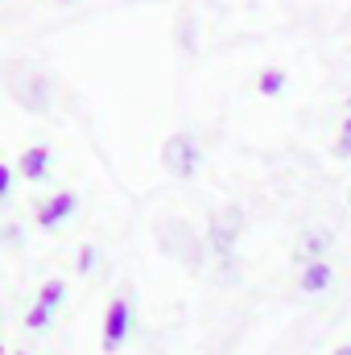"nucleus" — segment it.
I'll return each mask as SVG.
<instances>
[{
	"mask_svg": "<svg viewBox=\"0 0 351 355\" xmlns=\"http://www.w3.org/2000/svg\"><path fill=\"white\" fill-rule=\"evenodd\" d=\"M153 240H157V252L162 257H170L174 265L182 268H207L211 265V248H207V236L190 223V219H182V215H170V219H157L153 223Z\"/></svg>",
	"mask_w": 351,
	"mask_h": 355,
	"instance_id": "f257e3e1",
	"label": "nucleus"
},
{
	"mask_svg": "<svg viewBox=\"0 0 351 355\" xmlns=\"http://www.w3.org/2000/svg\"><path fill=\"white\" fill-rule=\"evenodd\" d=\"M244 227H248V211H244L240 202H232V207H223V211H215V215L207 219L203 236H207V248H211V265L240 257V236H244Z\"/></svg>",
	"mask_w": 351,
	"mask_h": 355,
	"instance_id": "f03ea898",
	"label": "nucleus"
},
{
	"mask_svg": "<svg viewBox=\"0 0 351 355\" xmlns=\"http://www.w3.org/2000/svg\"><path fill=\"white\" fill-rule=\"evenodd\" d=\"M162 170L170 178H178V182L198 178V170H203V141L190 128L166 137V145H162Z\"/></svg>",
	"mask_w": 351,
	"mask_h": 355,
	"instance_id": "7ed1b4c3",
	"label": "nucleus"
},
{
	"mask_svg": "<svg viewBox=\"0 0 351 355\" xmlns=\"http://www.w3.org/2000/svg\"><path fill=\"white\" fill-rule=\"evenodd\" d=\"M132 327H137V302H132V293H120V297H112L108 302V310H103V331H99V347L108 355H116L128 339H132Z\"/></svg>",
	"mask_w": 351,
	"mask_h": 355,
	"instance_id": "20e7f679",
	"label": "nucleus"
},
{
	"mask_svg": "<svg viewBox=\"0 0 351 355\" xmlns=\"http://www.w3.org/2000/svg\"><path fill=\"white\" fill-rule=\"evenodd\" d=\"M67 293H71V289H67L62 277L42 281L33 306L25 310V331H29V335H46V331H54V318H58V310L67 306Z\"/></svg>",
	"mask_w": 351,
	"mask_h": 355,
	"instance_id": "39448f33",
	"label": "nucleus"
},
{
	"mask_svg": "<svg viewBox=\"0 0 351 355\" xmlns=\"http://www.w3.org/2000/svg\"><path fill=\"white\" fill-rule=\"evenodd\" d=\"M75 215H79V194H75V190H54L50 198L37 202L33 223H37L42 232H62Z\"/></svg>",
	"mask_w": 351,
	"mask_h": 355,
	"instance_id": "423d86ee",
	"label": "nucleus"
},
{
	"mask_svg": "<svg viewBox=\"0 0 351 355\" xmlns=\"http://www.w3.org/2000/svg\"><path fill=\"white\" fill-rule=\"evenodd\" d=\"M12 95L25 112L33 116H50L54 112V79L50 75H29V79H17L12 83Z\"/></svg>",
	"mask_w": 351,
	"mask_h": 355,
	"instance_id": "0eeeda50",
	"label": "nucleus"
},
{
	"mask_svg": "<svg viewBox=\"0 0 351 355\" xmlns=\"http://www.w3.org/2000/svg\"><path fill=\"white\" fill-rule=\"evenodd\" d=\"M331 248H335V232H331V227H323V223L306 227V232L298 236V248H293L298 268H302V265H314V261H327V257H331Z\"/></svg>",
	"mask_w": 351,
	"mask_h": 355,
	"instance_id": "6e6552de",
	"label": "nucleus"
},
{
	"mask_svg": "<svg viewBox=\"0 0 351 355\" xmlns=\"http://www.w3.org/2000/svg\"><path fill=\"white\" fill-rule=\"evenodd\" d=\"M17 174L25 178V182H46V178L54 174V149L50 145H29L21 157H17Z\"/></svg>",
	"mask_w": 351,
	"mask_h": 355,
	"instance_id": "1a4fd4ad",
	"label": "nucleus"
},
{
	"mask_svg": "<svg viewBox=\"0 0 351 355\" xmlns=\"http://www.w3.org/2000/svg\"><path fill=\"white\" fill-rule=\"evenodd\" d=\"M331 285H335V268H331V261H314V265L298 268V289H302V293L318 297V293H327Z\"/></svg>",
	"mask_w": 351,
	"mask_h": 355,
	"instance_id": "9d476101",
	"label": "nucleus"
},
{
	"mask_svg": "<svg viewBox=\"0 0 351 355\" xmlns=\"http://www.w3.org/2000/svg\"><path fill=\"white\" fill-rule=\"evenodd\" d=\"M174 42H178V50H182L186 58H194V54H198V17H194V12H182V17H178Z\"/></svg>",
	"mask_w": 351,
	"mask_h": 355,
	"instance_id": "9b49d317",
	"label": "nucleus"
},
{
	"mask_svg": "<svg viewBox=\"0 0 351 355\" xmlns=\"http://www.w3.org/2000/svg\"><path fill=\"white\" fill-rule=\"evenodd\" d=\"M289 87V75L281 71V67H264L261 75H257V91H261L264 99H277V95H285Z\"/></svg>",
	"mask_w": 351,
	"mask_h": 355,
	"instance_id": "f8f14e48",
	"label": "nucleus"
},
{
	"mask_svg": "<svg viewBox=\"0 0 351 355\" xmlns=\"http://www.w3.org/2000/svg\"><path fill=\"white\" fill-rule=\"evenodd\" d=\"M99 265H103V248H99V244H83L79 257H75V272H79V277H95Z\"/></svg>",
	"mask_w": 351,
	"mask_h": 355,
	"instance_id": "ddd939ff",
	"label": "nucleus"
},
{
	"mask_svg": "<svg viewBox=\"0 0 351 355\" xmlns=\"http://www.w3.org/2000/svg\"><path fill=\"white\" fill-rule=\"evenodd\" d=\"M25 244V227L17 219H0V248H21Z\"/></svg>",
	"mask_w": 351,
	"mask_h": 355,
	"instance_id": "4468645a",
	"label": "nucleus"
},
{
	"mask_svg": "<svg viewBox=\"0 0 351 355\" xmlns=\"http://www.w3.org/2000/svg\"><path fill=\"white\" fill-rule=\"evenodd\" d=\"M215 277H219V285H228V289H232V285H240V257H236V261H215Z\"/></svg>",
	"mask_w": 351,
	"mask_h": 355,
	"instance_id": "2eb2a0df",
	"label": "nucleus"
},
{
	"mask_svg": "<svg viewBox=\"0 0 351 355\" xmlns=\"http://www.w3.org/2000/svg\"><path fill=\"white\" fill-rule=\"evenodd\" d=\"M335 157H339V162H351V116L339 124V137H335Z\"/></svg>",
	"mask_w": 351,
	"mask_h": 355,
	"instance_id": "dca6fc26",
	"label": "nucleus"
},
{
	"mask_svg": "<svg viewBox=\"0 0 351 355\" xmlns=\"http://www.w3.org/2000/svg\"><path fill=\"white\" fill-rule=\"evenodd\" d=\"M12 186H17V170L0 162V202H8V198H12Z\"/></svg>",
	"mask_w": 351,
	"mask_h": 355,
	"instance_id": "f3484780",
	"label": "nucleus"
},
{
	"mask_svg": "<svg viewBox=\"0 0 351 355\" xmlns=\"http://www.w3.org/2000/svg\"><path fill=\"white\" fill-rule=\"evenodd\" d=\"M331 355H351V343H343V347H335Z\"/></svg>",
	"mask_w": 351,
	"mask_h": 355,
	"instance_id": "a211bd4d",
	"label": "nucleus"
},
{
	"mask_svg": "<svg viewBox=\"0 0 351 355\" xmlns=\"http://www.w3.org/2000/svg\"><path fill=\"white\" fill-rule=\"evenodd\" d=\"M343 112H348V116H351V91H348V103H343Z\"/></svg>",
	"mask_w": 351,
	"mask_h": 355,
	"instance_id": "6ab92c4d",
	"label": "nucleus"
},
{
	"mask_svg": "<svg viewBox=\"0 0 351 355\" xmlns=\"http://www.w3.org/2000/svg\"><path fill=\"white\" fill-rule=\"evenodd\" d=\"M124 4H149V0H124Z\"/></svg>",
	"mask_w": 351,
	"mask_h": 355,
	"instance_id": "aec40b11",
	"label": "nucleus"
},
{
	"mask_svg": "<svg viewBox=\"0 0 351 355\" xmlns=\"http://www.w3.org/2000/svg\"><path fill=\"white\" fill-rule=\"evenodd\" d=\"M17 355H29V352H17Z\"/></svg>",
	"mask_w": 351,
	"mask_h": 355,
	"instance_id": "412c9836",
	"label": "nucleus"
},
{
	"mask_svg": "<svg viewBox=\"0 0 351 355\" xmlns=\"http://www.w3.org/2000/svg\"><path fill=\"white\" fill-rule=\"evenodd\" d=\"M348 202H351V194H348Z\"/></svg>",
	"mask_w": 351,
	"mask_h": 355,
	"instance_id": "4be33fe9",
	"label": "nucleus"
}]
</instances>
